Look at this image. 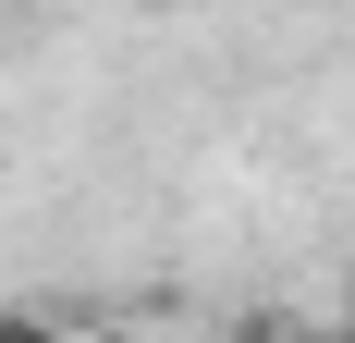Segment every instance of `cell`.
<instances>
[]
</instances>
